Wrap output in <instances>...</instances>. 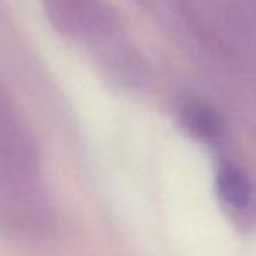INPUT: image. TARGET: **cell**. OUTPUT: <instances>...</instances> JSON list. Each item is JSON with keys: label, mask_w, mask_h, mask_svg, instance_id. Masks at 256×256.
Returning <instances> with one entry per match:
<instances>
[{"label": "cell", "mask_w": 256, "mask_h": 256, "mask_svg": "<svg viewBox=\"0 0 256 256\" xmlns=\"http://www.w3.org/2000/svg\"><path fill=\"white\" fill-rule=\"evenodd\" d=\"M0 169L7 178L28 185L38 174V154L9 92L0 84Z\"/></svg>", "instance_id": "1"}, {"label": "cell", "mask_w": 256, "mask_h": 256, "mask_svg": "<svg viewBox=\"0 0 256 256\" xmlns=\"http://www.w3.org/2000/svg\"><path fill=\"white\" fill-rule=\"evenodd\" d=\"M49 24L68 40L88 42L112 28V12L103 0H40Z\"/></svg>", "instance_id": "2"}, {"label": "cell", "mask_w": 256, "mask_h": 256, "mask_svg": "<svg viewBox=\"0 0 256 256\" xmlns=\"http://www.w3.org/2000/svg\"><path fill=\"white\" fill-rule=\"evenodd\" d=\"M216 192L232 209H246L253 199V185L242 169L232 164L220 168L216 174Z\"/></svg>", "instance_id": "3"}, {"label": "cell", "mask_w": 256, "mask_h": 256, "mask_svg": "<svg viewBox=\"0 0 256 256\" xmlns=\"http://www.w3.org/2000/svg\"><path fill=\"white\" fill-rule=\"evenodd\" d=\"M185 124L200 140H214L222 131V126H220L218 118L214 117V114L204 110V108H196V110L186 112Z\"/></svg>", "instance_id": "4"}]
</instances>
